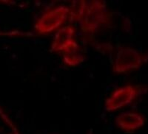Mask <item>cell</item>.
<instances>
[{
    "label": "cell",
    "mask_w": 148,
    "mask_h": 134,
    "mask_svg": "<svg viewBox=\"0 0 148 134\" xmlns=\"http://www.w3.org/2000/svg\"><path fill=\"white\" fill-rule=\"evenodd\" d=\"M74 30L70 26H66L60 29L55 35L52 46H51V52H59L64 51L71 45L73 44V35Z\"/></svg>",
    "instance_id": "5"
},
{
    "label": "cell",
    "mask_w": 148,
    "mask_h": 134,
    "mask_svg": "<svg viewBox=\"0 0 148 134\" xmlns=\"http://www.w3.org/2000/svg\"><path fill=\"white\" fill-rule=\"evenodd\" d=\"M142 60L141 54L134 49H120L115 60L113 69L117 73H126L138 69Z\"/></svg>",
    "instance_id": "3"
},
{
    "label": "cell",
    "mask_w": 148,
    "mask_h": 134,
    "mask_svg": "<svg viewBox=\"0 0 148 134\" xmlns=\"http://www.w3.org/2000/svg\"><path fill=\"white\" fill-rule=\"evenodd\" d=\"M80 20L83 32H94L106 22V6L101 1H92L86 3Z\"/></svg>",
    "instance_id": "1"
},
{
    "label": "cell",
    "mask_w": 148,
    "mask_h": 134,
    "mask_svg": "<svg viewBox=\"0 0 148 134\" xmlns=\"http://www.w3.org/2000/svg\"><path fill=\"white\" fill-rule=\"evenodd\" d=\"M116 125L124 131H134L145 125V119L140 114L134 112H125L116 118Z\"/></svg>",
    "instance_id": "6"
},
{
    "label": "cell",
    "mask_w": 148,
    "mask_h": 134,
    "mask_svg": "<svg viewBox=\"0 0 148 134\" xmlns=\"http://www.w3.org/2000/svg\"><path fill=\"white\" fill-rule=\"evenodd\" d=\"M63 52H64L63 58L64 62L72 66L82 63L84 59V55L76 41Z\"/></svg>",
    "instance_id": "7"
},
{
    "label": "cell",
    "mask_w": 148,
    "mask_h": 134,
    "mask_svg": "<svg viewBox=\"0 0 148 134\" xmlns=\"http://www.w3.org/2000/svg\"><path fill=\"white\" fill-rule=\"evenodd\" d=\"M136 97V90L133 86L128 85L121 87L113 93L105 102V109L108 111H113L123 106L131 103Z\"/></svg>",
    "instance_id": "4"
},
{
    "label": "cell",
    "mask_w": 148,
    "mask_h": 134,
    "mask_svg": "<svg viewBox=\"0 0 148 134\" xmlns=\"http://www.w3.org/2000/svg\"><path fill=\"white\" fill-rule=\"evenodd\" d=\"M69 14V8L65 6H60L47 12L35 24L36 31L39 34L51 32L65 22Z\"/></svg>",
    "instance_id": "2"
}]
</instances>
